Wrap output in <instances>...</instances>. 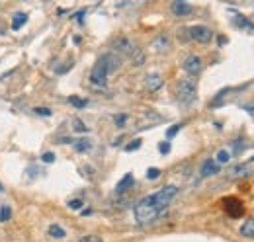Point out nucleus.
Returning a JSON list of instances; mask_svg holds the SVG:
<instances>
[{"label": "nucleus", "mask_w": 254, "mask_h": 242, "mask_svg": "<svg viewBox=\"0 0 254 242\" xmlns=\"http://www.w3.org/2000/svg\"><path fill=\"white\" fill-rule=\"evenodd\" d=\"M41 160H43L45 164H51V162H55V154H53V153H45V154L41 156Z\"/></svg>", "instance_id": "29"}, {"label": "nucleus", "mask_w": 254, "mask_h": 242, "mask_svg": "<svg viewBox=\"0 0 254 242\" xmlns=\"http://www.w3.org/2000/svg\"><path fill=\"white\" fill-rule=\"evenodd\" d=\"M133 182H135V178H133V174H126L120 182H118V186H116V192L118 194H124V192H127L131 186H133Z\"/></svg>", "instance_id": "13"}, {"label": "nucleus", "mask_w": 254, "mask_h": 242, "mask_svg": "<svg viewBox=\"0 0 254 242\" xmlns=\"http://www.w3.org/2000/svg\"><path fill=\"white\" fill-rule=\"evenodd\" d=\"M152 49H154L156 53H166V51L170 49V37H168L166 33L156 35L154 41H152Z\"/></svg>", "instance_id": "8"}, {"label": "nucleus", "mask_w": 254, "mask_h": 242, "mask_svg": "<svg viewBox=\"0 0 254 242\" xmlns=\"http://www.w3.org/2000/svg\"><path fill=\"white\" fill-rule=\"evenodd\" d=\"M229 160H231V154H229V151H219V153H217V160H215L217 164H227Z\"/></svg>", "instance_id": "21"}, {"label": "nucleus", "mask_w": 254, "mask_h": 242, "mask_svg": "<svg viewBox=\"0 0 254 242\" xmlns=\"http://www.w3.org/2000/svg\"><path fill=\"white\" fill-rule=\"evenodd\" d=\"M176 96H178V102L188 106L192 102H196V96H198V82L196 78H182L176 86Z\"/></svg>", "instance_id": "3"}, {"label": "nucleus", "mask_w": 254, "mask_h": 242, "mask_svg": "<svg viewBox=\"0 0 254 242\" xmlns=\"http://www.w3.org/2000/svg\"><path fill=\"white\" fill-rule=\"evenodd\" d=\"M251 166L249 164H237V166H233L231 170H229V176L233 178V180H239V178H249L251 176Z\"/></svg>", "instance_id": "9"}, {"label": "nucleus", "mask_w": 254, "mask_h": 242, "mask_svg": "<svg viewBox=\"0 0 254 242\" xmlns=\"http://www.w3.org/2000/svg\"><path fill=\"white\" fill-rule=\"evenodd\" d=\"M158 215H160V211L156 209V205H154V201H152V196L143 198V199L135 205V219H137V223H141V225L152 223Z\"/></svg>", "instance_id": "2"}, {"label": "nucleus", "mask_w": 254, "mask_h": 242, "mask_svg": "<svg viewBox=\"0 0 254 242\" xmlns=\"http://www.w3.org/2000/svg\"><path fill=\"white\" fill-rule=\"evenodd\" d=\"M141 143H143L141 139H135V141H131V143H129V145L126 147V151H127V153H133V151L141 149Z\"/></svg>", "instance_id": "23"}, {"label": "nucleus", "mask_w": 254, "mask_h": 242, "mask_svg": "<svg viewBox=\"0 0 254 242\" xmlns=\"http://www.w3.org/2000/svg\"><path fill=\"white\" fill-rule=\"evenodd\" d=\"M223 203H225V211H227L231 217H235V219H237V217H241V215L245 213L243 203H241L239 199H235V198H227Z\"/></svg>", "instance_id": "7"}, {"label": "nucleus", "mask_w": 254, "mask_h": 242, "mask_svg": "<svg viewBox=\"0 0 254 242\" xmlns=\"http://www.w3.org/2000/svg\"><path fill=\"white\" fill-rule=\"evenodd\" d=\"M114 121H116V125H118V127H122V125L127 121V115H116V117H114Z\"/></svg>", "instance_id": "32"}, {"label": "nucleus", "mask_w": 254, "mask_h": 242, "mask_svg": "<svg viewBox=\"0 0 254 242\" xmlns=\"http://www.w3.org/2000/svg\"><path fill=\"white\" fill-rule=\"evenodd\" d=\"M112 49H114L116 53H122V55H133V53H135V45H133V41H131L129 37H126V35H122V37L114 39Z\"/></svg>", "instance_id": "5"}, {"label": "nucleus", "mask_w": 254, "mask_h": 242, "mask_svg": "<svg viewBox=\"0 0 254 242\" xmlns=\"http://www.w3.org/2000/svg\"><path fill=\"white\" fill-rule=\"evenodd\" d=\"M215 174H219V164L213 158H207L202 164V176L203 178H209V176H215Z\"/></svg>", "instance_id": "12"}, {"label": "nucleus", "mask_w": 254, "mask_h": 242, "mask_svg": "<svg viewBox=\"0 0 254 242\" xmlns=\"http://www.w3.org/2000/svg\"><path fill=\"white\" fill-rule=\"evenodd\" d=\"M10 217H12V209H10V205H2V207H0V223L10 221Z\"/></svg>", "instance_id": "19"}, {"label": "nucleus", "mask_w": 254, "mask_h": 242, "mask_svg": "<svg viewBox=\"0 0 254 242\" xmlns=\"http://www.w3.org/2000/svg\"><path fill=\"white\" fill-rule=\"evenodd\" d=\"M251 160H254V156H253V158H251Z\"/></svg>", "instance_id": "33"}, {"label": "nucleus", "mask_w": 254, "mask_h": 242, "mask_svg": "<svg viewBox=\"0 0 254 242\" xmlns=\"http://www.w3.org/2000/svg\"><path fill=\"white\" fill-rule=\"evenodd\" d=\"M188 35H190V39H194L198 43H209L213 39V31L207 25H192V27H188Z\"/></svg>", "instance_id": "4"}, {"label": "nucleus", "mask_w": 254, "mask_h": 242, "mask_svg": "<svg viewBox=\"0 0 254 242\" xmlns=\"http://www.w3.org/2000/svg\"><path fill=\"white\" fill-rule=\"evenodd\" d=\"M184 70L194 78V76H198L200 72H202V59L198 57V55H190L186 61H184Z\"/></svg>", "instance_id": "6"}, {"label": "nucleus", "mask_w": 254, "mask_h": 242, "mask_svg": "<svg viewBox=\"0 0 254 242\" xmlns=\"http://www.w3.org/2000/svg\"><path fill=\"white\" fill-rule=\"evenodd\" d=\"M33 111H35L37 115H43V117H49V115H51V110H49V108H35Z\"/></svg>", "instance_id": "27"}, {"label": "nucleus", "mask_w": 254, "mask_h": 242, "mask_svg": "<svg viewBox=\"0 0 254 242\" xmlns=\"http://www.w3.org/2000/svg\"><path fill=\"white\" fill-rule=\"evenodd\" d=\"M73 129L76 131V133H88V127L76 117V119H73Z\"/></svg>", "instance_id": "20"}, {"label": "nucleus", "mask_w": 254, "mask_h": 242, "mask_svg": "<svg viewBox=\"0 0 254 242\" xmlns=\"http://www.w3.org/2000/svg\"><path fill=\"white\" fill-rule=\"evenodd\" d=\"M0 190H2V188H0Z\"/></svg>", "instance_id": "34"}, {"label": "nucleus", "mask_w": 254, "mask_h": 242, "mask_svg": "<svg viewBox=\"0 0 254 242\" xmlns=\"http://www.w3.org/2000/svg\"><path fill=\"white\" fill-rule=\"evenodd\" d=\"M158 151H160L162 154H168V153H170V143H160V145H158Z\"/></svg>", "instance_id": "31"}, {"label": "nucleus", "mask_w": 254, "mask_h": 242, "mask_svg": "<svg viewBox=\"0 0 254 242\" xmlns=\"http://www.w3.org/2000/svg\"><path fill=\"white\" fill-rule=\"evenodd\" d=\"M241 237L245 239H254V219H247L241 227Z\"/></svg>", "instance_id": "15"}, {"label": "nucleus", "mask_w": 254, "mask_h": 242, "mask_svg": "<svg viewBox=\"0 0 254 242\" xmlns=\"http://www.w3.org/2000/svg\"><path fill=\"white\" fill-rule=\"evenodd\" d=\"M78 242H102V239L96 237V235H86V237H82Z\"/></svg>", "instance_id": "28"}, {"label": "nucleus", "mask_w": 254, "mask_h": 242, "mask_svg": "<svg viewBox=\"0 0 254 242\" xmlns=\"http://www.w3.org/2000/svg\"><path fill=\"white\" fill-rule=\"evenodd\" d=\"M47 233H49V237H51V239H65V237H67L65 229H61L59 225H51V227L47 229Z\"/></svg>", "instance_id": "17"}, {"label": "nucleus", "mask_w": 254, "mask_h": 242, "mask_svg": "<svg viewBox=\"0 0 254 242\" xmlns=\"http://www.w3.org/2000/svg\"><path fill=\"white\" fill-rule=\"evenodd\" d=\"M170 10H172V14L174 16H188V14H192V6L188 4V2H180V0H176V2H172V6H170Z\"/></svg>", "instance_id": "10"}, {"label": "nucleus", "mask_w": 254, "mask_h": 242, "mask_svg": "<svg viewBox=\"0 0 254 242\" xmlns=\"http://www.w3.org/2000/svg\"><path fill=\"white\" fill-rule=\"evenodd\" d=\"M233 25L243 27V29H253L254 31V23L253 22H249V18H245V16H241V14H237V16L233 18Z\"/></svg>", "instance_id": "14"}, {"label": "nucleus", "mask_w": 254, "mask_h": 242, "mask_svg": "<svg viewBox=\"0 0 254 242\" xmlns=\"http://www.w3.org/2000/svg\"><path fill=\"white\" fill-rule=\"evenodd\" d=\"M118 66H120V59H118L116 55L108 53V55L100 57V59H98V63L94 65L92 72H90V82H92V84H96V86H104V84H106L108 74H110V72H114Z\"/></svg>", "instance_id": "1"}, {"label": "nucleus", "mask_w": 254, "mask_h": 242, "mask_svg": "<svg viewBox=\"0 0 254 242\" xmlns=\"http://www.w3.org/2000/svg\"><path fill=\"white\" fill-rule=\"evenodd\" d=\"M145 86H147V90L156 92V90L162 86V76H160V74H156V72L147 74V78H145Z\"/></svg>", "instance_id": "11"}, {"label": "nucleus", "mask_w": 254, "mask_h": 242, "mask_svg": "<svg viewBox=\"0 0 254 242\" xmlns=\"http://www.w3.org/2000/svg\"><path fill=\"white\" fill-rule=\"evenodd\" d=\"M69 207L75 209V211H78V209L82 207V201H80V199H73V201H69Z\"/></svg>", "instance_id": "30"}, {"label": "nucleus", "mask_w": 254, "mask_h": 242, "mask_svg": "<svg viewBox=\"0 0 254 242\" xmlns=\"http://www.w3.org/2000/svg\"><path fill=\"white\" fill-rule=\"evenodd\" d=\"M27 22V14H24V12H18L16 16H14V20H12V29H20L24 23Z\"/></svg>", "instance_id": "16"}, {"label": "nucleus", "mask_w": 254, "mask_h": 242, "mask_svg": "<svg viewBox=\"0 0 254 242\" xmlns=\"http://www.w3.org/2000/svg\"><path fill=\"white\" fill-rule=\"evenodd\" d=\"M75 149H76L78 153H86V151L92 149V141H90V139H78V141L75 143Z\"/></svg>", "instance_id": "18"}, {"label": "nucleus", "mask_w": 254, "mask_h": 242, "mask_svg": "<svg viewBox=\"0 0 254 242\" xmlns=\"http://www.w3.org/2000/svg\"><path fill=\"white\" fill-rule=\"evenodd\" d=\"M160 176V170L158 168H149L147 170V180H156Z\"/></svg>", "instance_id": "26"}, {"label": "nucleus", "mask_w": 254, "mask_h": 242, "mask_svg": "<svg viewBox=\"0 0 254 242\" xmlns=\"http://www.w3.org/2000/svg\"><path fill=\"white\" fill-rule=\"evenodd\" d=\"M180 129H182V123H176V125H172V127L166 131V137H168V139H172V137H174V135H176Z\"/></svg>", "instance_id": "25"}, {"label": "nucleus", "mask_w": 254, "mask_h": 242, "mask_svg": "<svg viewBox=\"0 0 254 242\" xmlns=\"http://www.w3.org/2000/svg\"><path fill=\"white\" fill-rule=\"evenodd\" d=\"M69 102H71L75 108H84V106H86V100H80V98H76V96H71Z\"/></svg>", "instance_id": "24"}, {"label": "nucleus", "mask_w": 254, "mask_h": 242, "mask_svg": "<svg viewBox=\"0 0 254 242\" xmlns=\"http://www.w3.org/2000/svg\"><path fill=\"white\" fill-rule=\"evenodd\" d=\"M143 61H145V55H143L139 49H135V53H133V63H135V66H141Z\"/></svg>", "instance_id": "22"}]
</instances>
